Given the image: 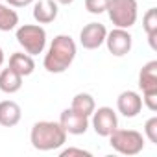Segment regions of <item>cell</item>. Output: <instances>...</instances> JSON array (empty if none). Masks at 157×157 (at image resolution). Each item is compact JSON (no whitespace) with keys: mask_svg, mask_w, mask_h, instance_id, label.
Wrapping results in <instances>:
<instances>
[{"mask_svg":"<svg viewBox=\"0 0 157 157\" xmlns=\"http://www.w3.org/2000/svg\"><path fill=\"white\" fill-rule=\"evenodd\" d=\"M78 54V46L74 43V39L70 35H56L54 41L48 46V52L44 54V68L50 74H61L65 72L76 59Z\"/></svg>","mask_w":157,"mask_h":157,"instance_id":"6da1fadb","label":"cell"},{"mask_svg":"<svg viewBox=\"0 0 157 157\" xmlns=\"http://www.w3.org/2000/svg\"><path fill=\"white\" fill-rule=\"evenodd\" d=\"M30 142L39 151H52L67 142V131L61 128L59 122L41 120L33 124L30 131Z\"/></svg>","mask_w":157,"mask_h":157,"instance_id":"7a4b0ae2","label":"cell"},{"mask_svg":"<svg viewBox=\"0 0 157 157\" xmlns=\"http://www.w3.org/2000/svg\"><path fill=\"white\" fill-rule=\"evenodd\" d=\"M17 43L30 56H39L46 46V30L41 24H22L15 32Z\"/></svg>","mask_w":157,"mask_h":157,"instance_id":"3957f363","label":"cell"},{"mask_svg":"<svg viewBox=\"0 0 157 157\" xmlns=\"http://www.w3.org/2000/svg\"><path fill=\"white\" fill-rule=\"evenodd\" d=\"M107 15L115 28L129 30L139 17V4L137 0H109L107 2Z\"/></svg>","mask_w":157,"mask_h":157,"instance_id":"277c9868","label":"cell"},{"mask_svg":"<svg viewBox=\"0 0 157 157\" xmlns=\"http://www.w3.org/2000/svg\"><path fill=\"white\" fill-rule=\"evenodd\" d=\"M109 144L115 151L122 155H139L144 150V137L137 129H120L117 128L109 137Z\"/></svg>","mask_w":157,"mask_h":157,"instance_id":"5b68a950","label":"cell"},{"mask_svg":"<svg viewBox=\"0 0 157 157\" xmlns=\"http://www.w3.org/2000/svg\"><path fill=\"white\" fill-rule=\"evenodd\" d=\"M93 128L96 131V135L100 137H109L117 128H118V117L113 111V107H98L93 111Z\"/></svg>","mask_w":157,"mask_h":157,"instance_id":"8992f818","label":"cell"},{"mask_svg":"<svg viewBox=\"0 0 157 157\" xmlns=\"http://www.w3.org/2000/svg\"><path fill=\"white\" fill-rule=\"evenodd\" d=\"M104 43L107 44L109 54H113L115 57H122V56L129 54V50H131V46H133V37H131V33H129L128 30H124V28H115V30L107 32Z\"/></svg>","mask_w":157,"mask_h":157,"instance_id":"52a82bcc","label":"cell"},{"mask_svg":"<svg viewBox=\"0 0 157 157\" xmlns=\"http://www.w3.org/2000/svg\"><path fill=\"white\" fill-rule=\"evenodd\" d=\"M107 35V28L102 22H89L80 32V43L85 50H96L104 44Z\"/></svg>","mask_w":157,"mask_h":157,"instance_id":"ba28073f","label":"cell"},{"mask_svg":"<svg viewBox=\"0 0 157 157\" xmlns=\"http://www.w3.org/2000/svg\"><path fill=\"white\" fill-rule=\"evenodd\" d=\"M59 124L67 131V135H83L89 129V117L76 113L74 109H65L59 115Z\"/></svg>","mask_w":157,"mask_h":157,"instance_id":"9c48e42d","label":"cell"},{"mask_svg":"<svg viewBox=\"0 0 157 157\" xmlns=\"http://www.w3.org/2000/svg\"><path fill=\"white\" fill-rule=\"evenodd\" d=\"M117 109L126 118H135L142 111V96L135 91H124L117 98Z\"/></svg>","mask_w":157,"mask_h":157,"instance_id":"30bf717a","label":"cell"},{"mask_svg":"<svg viewBox=\"0 0 157 157\" xmlns=\"http://www.w3.org/2000/svg\"><path fill=\"white\" fill-rule=\"evenodd\" d=\"M139 87L142 94L157 93V61H148L139 72Z\"/></svg>","mask_w":157,"mask_h":157,"instance_id":"8fae6325","label":"cell"},{"mask_svg":"<svg viewBox=\"0 0 157 157\" xmlns=\"http://www.w3.org/2000/svg\"><path fill=\"white\" fill-rule=\"evenodd\" d=\"M57 2L56 0H39L33 4V19L37 24H50L57 19Z\"/></svg>","mask_w":157,"mask_h":157,"instance_id":"7c38bea8","label":"cell"},{"mask_svg":"<svg viewBox=\"0 0 157 157\" xmlns=\"http://www.w3.org/2000/svg\"><path fill=\"white\" fill-rule=\"evenodd\" d=\"M21 118H22V109L17 102L13 100L0 102V126L13 128L21 122Z\"/></svg>","mask_w":157,"mask_h":157,"instance_id":"4fadbf2b","label":"cell"},{"mask_svg":"<svg viewBox=\"0 0 157 157\" xmlns=\"http://www.w3.org/2000/svg\"><path fill=\"white\" fill-rule=\"evenodd\" d=\"M10 68H13L15 72H19L22 78L33 74V70H35L33 56L24 54V52H15V54H11V57H10Z\"/></svg>","mask_w":157,"mask_h":157,"instance_id":"5bb4252c","label":"cell"},{"mask_svg":"<svg viewBox=\"0 0 157 157\" xmlns=\"http://www.w3.org/2000/svg\"><path fill=\"white\" fill-rule=\"evenodd\" d=\"M22 87V76L15 72L13 68H4L0 72V91L6 94H15Z\"/></svg>","mask_w":157,"mask_h":157,"instance_id":"9a60e30c","label":"cell"},{"mask_svg":"<svg viewBox=\"0 0 157 157\" xmlns=\"http://www.w3.org/2000/svg\"><path fill=\"white\" fill-rule=\"evenodd\" d=\"M70 109H74L76 113H80V115L91 117L93 111L96 109V102H94L93 94H89V93H78V94L72 98Z\"/></svg>","mask_w":157,"mask_h":157,"instance_id":"2e32d148","label":"cell"},{"mask_svg":"<svg viewBox=\"0 0 157 157\" xmlns=\"http://www.w3.org/2000/svg\"><path fill=\"white\" fill-rule=\"evenodd\" d=\"M142 28L148 35V43L151 46V50H157V44H155V37H157V10L155 8H150L144 17H142Z\"/></svg>","mask_w":157,"mask_h":157,"instance_id":"e0dca14e","label":"cell"},{"mask_svg":"<svg viewBox=\"0 0 157 157\" xmlns=\"http://www.w3.org/2000/svg\"><path fill=\"white\" fill-rule=\"evenodd\" d=\"M19 24V13L6 4H0V32H11Z\"/></svg>","mask_w":157,"mask_h":157,"instance_id":"ac0fdd59","label":"cell"},{"mask_svg":"<svg viewBox=\"0 0 157 157\" xmlns=\"http://www.w3.org/2000/svg\"><path fill=\"white\" fill-rule=\"evenodd\" d=\"M109 0H85V10L93 15H100L107 10Z\"/></svg>","mask_w":157,"mask_h":157,"instance_id":"d6986e66","label":"cell"},{"mask_svg":"<svg viewBox=\"0 0 157 157\" xmlns=\"http://www.w3.org/2000/svg\"><path fill=\"white\" fill-rule=\"evenodd\" d=\"M144 135L150 142L157 144V117H151L144 124Z\"/></svg>","mask_w":157,"mask_h":157,"instance_id":"ffe728a7","label":"cell"},{"mask_svg":"<svg viewBox=\"0 0 157 157\" xmlns=\"http://www.w3.org/2000/svg\"><path fill=\"white\" fill-rule=\"evenodd\" d=\"M59 155H61V157H72V155L91 157L93 153H91V151H87V150H83V148H65V150H61V151H59Z\"/></svg>","mask_w":157,"mask_h":157,"instance_id":"44dd1931","label":"cell"},{"mask_svg":"<svg viewBox=\"0 0 157 157\" xmlns=\"http://www.w3.org/2000/svg\"><path fill=\"white\" fill-rule=\"evenodd\" d=\"M6 2H8V6H11V8H26V6L33 4L35 0H6Z\"/></svg>","mask_w":157,"mask_h":157,"instance_id":"7402d4cb","label":"cell"},{"mask_svg":"<svg viewBox=\"0 0 157 157\" xmlns=\"http://www.w3.org/2000/svg\"><path fill=\"white\" fill-rule=\"evenodd\" d=\"M56 2H57V6H70L74 0H56Z\"/></svg>","mask_w":157,"mask_h":157,"instance_id":"603a6c76","label":"cell"},{"mask_svg":"<svg viewBox=\"0 0 157 157\" xmlns=\"http://www.w3.org/2000/svg\"><path fill=\"white\" fill-rule=\"evenodd\" d=\"M2 63H4V50L0 46V67H2Z\"/></svg>","mask_w":157,"mask_h":157,"instance_id":"cb8c5ba5","label":"cell"}]
</instances>
